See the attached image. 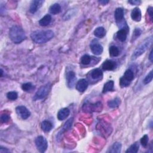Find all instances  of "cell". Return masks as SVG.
<instances>
[{"label":"cell","mask_w":153,"mask_h":153,"mask_svg":"<svg viewBox=\"0 0 153 153\" xmlns=\"http://www.w3.org/2000/svg\"><path fill=\"white\" fill-rule=\"evenodd\" d=\"M54 35V32L51 30H41L33 32L31 37L35 43L43 44L51 39Z\"/></svg>","instance_id":"cell-1"},{"label":"cell","mask_w":153,"mask_h":153,"mask_svg":"<svg viewBox=\"0 0 153 153\" xmlns=\"http://www.w3.org/2000/svg\"><path fill=\"white\" fill-rule=\"evenodd\" d=\"M9 37L14 43L19 44L26 38V35L20 26L15 25L10 29Z\"/></svg>","instance_id":"cell-2"},{"label":"cell","mask_w":153,"mask_h":153,"mask_svg":"<svg viewBox=\"0 0 153 153\" xmlns=\"http://www.w3.org/2000/svg\"><path fill=\"white\" fill-rule=\"evenodd\" d=\"M152 37L150 36L149 37L145 39L142 43H141L139 45L136 49L134 50L132 55V59H136L139 56H140L149 47V46L152 44Z\"/></svg>","instance_id":"cell-3"},{"label":"cell","mask_w":153,"mask_h":153,"mask_svg":"<svg viewBox=\"0 0 153 153\" xmlns=\"http://www.w3.org/2000/svg\"><path fill=\"white\" fill-rule=\"evenodd\" d=\"M134 79V73L130 69L125 71L123 76L120 80V85L121 87H126L130 85L132 81Z\"/></svg>","instance_id":"cell-4"},{"label":"cell","mask_w":153,"mask_h":153,"mask_svg":"<svg viewBox=\"0 0 153 153\" xmlns=\"http://www.w3.org/2000/svg\"><path fill=\"white\" fill-rule=\"evenodd\" d=\"M50 89V85L49 83V84H46L43 86H41L38 89V90L36 92L35 96L33 98V100L35 101L37 100L44 99L49 94Z\"/></svg>","instance_id":"cell-5"},{"label":"cell","mask_w":153,"mask_h":153,"mask_svg":"<svg viewBox=\"0 0 153 153\" xmlns=\"http://www.w3.org/2000/svg\"><path fill=\"white\" fill-rule=\"evenodd\" d=\"M102 108V103L98 102L95 104H90L89 102L85 103L82 106V109L87 113H92L94 111H100Z\"/></svg>","instance_id":"cell-6"},{"label":"cell","mask_w":153,"mask_h":153,"mask_svg":"<svg viewBox=\"0 0 153 153\" xmlns=\"http://www.w3.org/2000/svg\"><path fill=\"white\" fill-rule=\"evenodd\" d=\"M35 145L40 152H44L48 147L46 139L43 136H39L36 138Z\"/></svg>","instance_id":"cell-7"},{"label":"cell","mask_w":153,"mask_h":153,"mask_svg":"<svg viewBox=\"0 0 153 153\" xmlns=\"http://www.w3.org/2000/svg\"><path fill=\"white\" fill-rule=\"evenodd\" d=\"M16 113L23 120H26L31 116L30 111L24 106H19L16 108Z\"/></svg>","instance_id":"cell-8"},{"label":"cell","mask_w":153,"mask_h":153,"mask_svg":"<svg viewBox=\"0 0 153 153\" xmlns=\"http://www.w3.org/2000/svg\"><path fill=\"white\" fill-rule=\"evenodd\" d=\"M90 49L92 53L96 55H100L103 52V47L96 39L93 40L91 43Z\"/></svg>","instance_id":"cell-9"},{"label":"cell","mask_w":153,"mask_h":153,"mask_svg":"<svg viewBox=\"0 0 153 153\" xmlns=\"http://www.w3.org/2000/svg\"><path fill=\"white\" fill-rule=\"evenodd\" d=\"M88 87V82L86 79H80L76 85V89L81 93L84 92Z\"/></svg>","instance_id":"cell-10"},{"label":"cell","mask_w":153,"mask_h":153,"mask_svg":"<svg viewBox=\"0 0 153 153\" xmlns=\"http://www.w3.org/2000/svg\"><path fill=\"white\" fill-rule=\"evenodd\" d=\"M66 80H67V84L69 87H73L75 82L76 77L74 72L73 71H68L66 74Z\"/></svg>","instance_id":"cell-11"},{"label":"cell","mask_w":153,"mask_h":153,"mask_svg":"<svg viewBox=\"0 0 153 153\" xmlns=\"http://www.w3.org/2000/svg\"><path fill=\"white\" fill-rule=\"evenodd\" d=\"M43 3L44 1H41V0H34V1H32L30 7V11L32 14L35 13L42 6Z\"/></svg>","instance_id":"cell-12"},{"label":"cell","mask_w":153,"mask_h":153,"mask_svg":"<svg viewBox=\"0 0 153 153\" xmlns=\"http://www.w3.org/2000/svg\"><path fill=\"white\" fill-rule=\"evenodd\" d=\"M117 64L114 61L106 60L102 64V68L105 71H113L116 68Z\"/></svg>","instance_id":"cell-13"},{"label":"cell","mask_w":153,"mask_h":153,"mask_svg":"<svg viewBox=\"0 0 153 153\" xmlns=\"http://www.w3.org/2000/svg\"><path fill=\"white\" fill-rule=\"evenodd\" d=\"M90 77L94 80H99L103 77V73L101 69L96 68L90 71Z\"/></svg>","instance_id":"cell-14"},{"label":"cell","mask_w":153,"mask_h":153,"mask_svg":"<svg viewBox=\"0 0 153 153\" xmlns=\"http://www.w3.org/2000/svg\"><path fill=\"white\" fill-rule=\"evenodd\" d=\"M70 114V111L67 108H64L61 109L58 113V118L60 121L65 120Z\"/></svg>","instance_id":"cell-15"},{"label":"cell","mask_w":153,"mask_h":153,"mask_svg":"<svg viewBox=\"0 0 153 153\" xmlns=\"http://www.w3.org/2000/svg\"><path fill=\"white\" fill-rule=\"evenodd\" d=\"M141 11L140 8L136 7L133 9L131 12V18L133 20L136 22H140L141 19Z\"/></svg>","instance_id":"cell-16"},{"label":"cell","mask_w":153,"mask_h":153,"mask_svg":"<svg viewBox=\"0 0 153 153\" xmlns=\"http://www.w3.org/2000/svg\"><path fill=\"white\" fill-rule=\"evenodd\" d=\"M128 31L125 28H123L120 30L117 33V37L119 41L121 42H124L127 38Z\"/></svg>","instance_id":"cell-17"},{"label":"cell","mask_w":153,"mask_h":153,"mask_svg":"<svg viewBox=\"0 0 153 153\" xmlns=\"http://www.w3.org/2000/svg\"><path fill=\"white\" fill-rule=\"evenodd\" d=\"M114 17L117 22H120L124 19V10L122 8H116L114 13Z\"/></svg>","instance_id":"cell-18"},{"label":"cell","mask_w":153,"mask_h":153,"mask_svg":"<svg viewBox=\"0 0 153 153\" xmlns=\"http://www.w3.org/2000/svg\"><path fill=\"white\" fill-rule=\"evenodd\" d=\"M114 81L113 80L108 81L104 85V88L102 90V93H106L108 92H111V91L114 90Z\"/></svg>","instance_id":"cell-19"},{"label":"cell","mask_w":153,"mask_h":153,"mask_svg":"<svg viewBox=\"0 0 153 153\" xmlns=\"http://www.w3.org/2000/svg\"><path fill=\"white\" fill-rule=\"evenodd\" d=\"M94 35L99 38H103L106 35V31L104 27H98L94 31Z\"/></svg>","instance_id":"cell-20"},{"label":"cell","mask_w":153,"mask_h":153,"mask_svg":"<svg viewBox=\"0 0 153 153\" xmlns=\"http://www.w3.org/2000/svg\"><path fill=\"white\" fill-rule=\"evenodd\" d=\"M51 21V16L50 15H46L39 21V24L41 26H46L49 25Z\"/></svg>","instance_id":"cell-21"},{"label":"cell","mask_w":153,"mask_h":153,"mask_svg":"<svg viewBox=\"0 0 153 153\" xmlns=\"http://www.w3.org/2000/svg\"><path fill=\"white\" fill-rule=\"evenodd\" d=\"M61 11V7L59 4L55 3L51 5L49 8V11L52 15H57Z\"/></svg>","instance_id":"cell-22"},{"label":"cell","mask_w":153,"mask_h":153,"mask_svg":"<svg viewBox=\"0 0 153 153\" xmlns=\"http://www.w3.org/2000/svg\"><path fill=\"white\" fill-rule=\"evenodd\" d=\"M41 127L44 132H49L52 129L53 126H52V124L51 122H50L49 121L45 120V121H43L42 122V123H41Z\"/></svg>","instance_id":"cell-23"},{"label":"cell","mask_w":153,"mask_h":153,"mask_svg":"<svg viewBox=\"0 0 153 153\" xmlns=\"http://www.w3.org/2000/svg\"><path fill=\"white\" fill-rule=\"evenodd\" d=\"M120 99L119 98H116L112 100L109 101L108 102V105L111 108H116L120 105Z\"/></svg>","instance_id":"cell-24"},{"label":"cell","mask_w":153,"mask_h":153,"mask_svg":"<svg viewBox=\"0 0 153 153\" xmlns=\"http://www.w3.org/2000/svg\"><path fill=\"white\" fill-rule=\"evenodd\" d=\"M73 118H71L70 119H69L64 124V126L63 127V128L62 129V130L58 133V135L62 134V133H63L64 132L68 130V129H70L71 128L72 126V124H73Z\"/></svg>","instance_id":"cell-25"},{"label":"cell","mask_w":153,"mask_h":153,"mask_svg":"<svg viewBox=\"0 0 153 153\" xmlns=\"http://www.w3.org/2000/svg\"><path fill=\"white\" fill-rule=\"evenodd\" d=\"M109 52L111 57H117L120 54L118 48L115 46H112L109 47Z\"/></svg>","instance_id":"cell-26"},{"label":"cell","mask_w":153,"mask_h":153,"mask_svg":"<svg viewBox=\"0 0 153 153\" xmlns=\"http://www.w3.org/2000/svg\"><path fill=\"white\" fill-rule=\"evenodd\" d=\"M93 58V57H92L88 54H85L84 56H82L81 57V63L84 65H88L91 63L92 59Z\"/></svg>","instance_id":"cell-27"},{"label":"cell","mask_w":153,"mask_h":153,"mask_svg":"<svg viewBox=\"0 0 153 153\" xmlns=\"http://www.w3.org/2000/svg\"><path fill=\"white\" fill-rule=\"evenodd\" d=\"M139 148H140V144L137 142H135L126 151V153H136L137 152Z\"/></svg>","instance_id":"cell-28"},{"label":"cell","mask_w":153,"mask_h":153,"mask_svg":"<svg viewBox=\"0 0 153 153\" xmlns=\"http://www.w3.org/2000/svg\"><path fill=\"white\" fill-rule=\"evenodd\" d=\"M121 144L120 142H115L113 145L111 147V149H109L110 152L113 153H119L121 152Z\"/></svg>","instance_id":"cell-29"},{"label":"cell","mask_w":153,"mask_h":153,"mask_svg":"<svg viewBox=\"0 0 153 153\" xmlns=\"http://www.w3.org/2000/svg\"><path fill=\"white\" fill-rule=\"evenodd\" d=\"M34 88H35L34 86H33L31 82L25 83V84H23L22 86V90L25 92H30V91L32 90L33 89H34Z\"/></svg>","instance_id":"cell-30"},{"label":"cell","mask_w":153,"mask_h":153,"mask_svg":"<svg viewBox=\"0 0 153 153\" xmlns=\"http://www.w3.org/2000/svg\"><path fill=\"white\" fill-rule=\"evenodd\" d=\"M7 97L9 100L15 101L18 99V94L17 92H14V91L13 92H10L8 93H7Z\"/></svg>","instance_id":"cell-31"},{"label":"cell","mask_w":153,"mask_h":153,"mask_svg":"<svg viewBox=\"0 0 153 153\" xmlns=\"http://www.w3.org/2000/svg\"><path fill=\"white\" fill-rule=\"evenodd\" d=\"M152 77H153V75H152V71H151L145 77V78H144V83L145 85H148V83H149L152 80Z\"/></svg>","instance_id":"cell-32"},{"label":"cell","mask_w":153,"mask_h":153,"mask_svg":"<svg viewBox=\"0 0 153 153\" xmlns=\"http://www.w3.org/2000/svg\"><path fill=\"white\" fill-rule=\"evenodd\" d=\"M148 143V136L147 135H145L141 140V144L144 147H147Z\"/></svg>","instance_id":"cell-33"},{"label":"cell","mask_w":153,"mask_h":153,"mask_svg":"<svg viewBox=\"0 0 153 153\" xmlns=\"http://www.w3.org/2000/svg\"><path fill=\"white\" fill-rule=\"evenodd\" d=\"M141 33H142V31L140 28H136L135 30V31H133V35L132 39H136L138 37H140L141 35Z\"/></svg>","instance_id":"cell-34"},{"label":"cell","mask_w":153,"mask_h":153,"mask_svg":"<svg viewBox=\"0 0 153 153\" xmlns=\"http://www.w3.org/2000/svg\"><path fill=\"white\" fill-rule=\"evenodd\" d=\"M10 120V117L8 114H4L1 115V121L2 123H6L7 122H8Z\"/></svg>","instance_id":"cell-35"},{"label":"cell","mask_w":153,"mask_h":153,"mask_svg":"<svg viewBox=\"0 0 153 153\" xmlns=\"http://www.w3.org/2000/svg\"><path fill=\"white\" fill-rule=\"evenodd\" d=\"M152 7H149L148 8V15L150 17V19L152 21V16H153V13H152Z\"/></svg>","instance_id":"cell-36"},{"label":"cell","mask_w":153,"mask_h":153,"mask_svg":"<svg viewBox=\"0 0 153 153\" xmlns=\"http://www.w3.org/2000/svg\"><path fill=\"white\" fill-rule=\"evenodd\" d=\"M129 3L132 4V5H138L141 3L140 1H136V0H133V1H129Z\"/></svg>","instance_id":"cell-37"},{"label":"cell","mask_w":153,"mask_h":153,"mask_svg":"<svg viewBox=\"0 0 153 153\" xmlns=\"http://www.w3.org/2000/svg\"><path fill=\"white\" fill-rule=\"evenodd\" d=\"M10 151L8 150L7 148H3V147H1V148H0V152L1 153H4V152H9Z\"/></svg>","instance_id":"cell-38"},{"label":"cell","mask_w":153,"mask_h":153,"mask_svg":"<svg viewBox=\"0 0 153 153\" xmlns=\"http://www.w3.org/2000/svg\"><path fill=\"white\" fill-rule=\"evenodd\" d=\"M99 3L102 5H106L109 3V1H107V0H101V1H99Z\"/></svg>","instance_id":"cell-39"},{"label":"cell","mask_w":153,"mask_h":153,"mask_svg":"<svg viewBox=\"0 0 153 153\" xmlns=\"http://www.w3.org/2000/svg\"><path fill=\"white\" fill-rule=\"evenodd\" d=\"M149 59L150 60L151 62H152L153 60V56H152V50H151V51H150V54L149 56Z\"/></svg>","instance_id":"cell-40"},{"label":"cell","mask_w":153,"mask_h":153,"mask_svg":"<svg viewBox=\"0 0 153 153\" xmlns=\"http://www.w3.org/2000/svg\"><path fill=\"white\" fill-rule=\"evenodd\" d=\"M1 76L2 77V76H3V71L2 69H1Z\"/></svg>","instance_id":"cell-41"}]
</instances>
